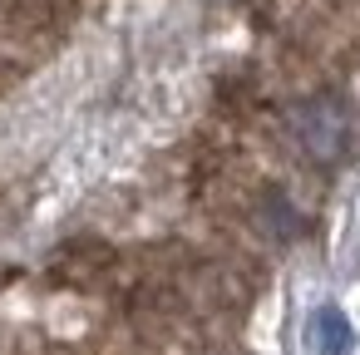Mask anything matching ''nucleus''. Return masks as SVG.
Here are the masks:
<instances>
[{
  "instance_id": "obj_2",
  "label": "nucleus",
  "mask_w": 360,
  "mask_h": 355,
  "mask_svg": "<svg viewBox=\"0 0 360 355\" xmlns=\"http://www.w3.org/2000/svg\"><path fill=\"white\" fill-rule=\"evenodd\" d=\"M311 340H316V350H321V355H350V345H355V330H350L345 311H335V306H321V311H316V321H311Z\"/></svg>"
},
{
  "instance_id": "obj_1",
  "label": "nucleus",
  "mask_w": 360,
  "mask_h": 355,
  "mask_svg": "<svg viewBox=\"0 0 360 355\" xmlns=\"http://www.w3.org/2000/svg\"><path fill=\"white\" fill-rule=\"evenodd\" d=\"M291 134H296L301 153H311L316 163H335L340 148H345V138H350V119H345L340 99L316 94V99H306V104L291 109Z\"/></svg>"
}]
</instances>
